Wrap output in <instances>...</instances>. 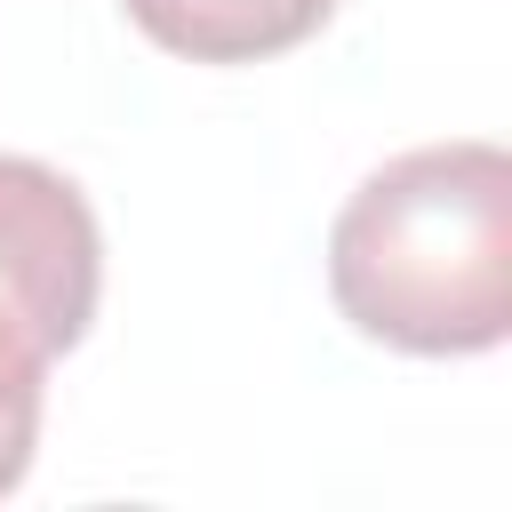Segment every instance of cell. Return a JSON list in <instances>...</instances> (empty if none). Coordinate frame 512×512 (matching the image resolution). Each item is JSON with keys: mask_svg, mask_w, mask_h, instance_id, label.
<instances>
[{"mask_svg": "<svg viewBox=\"0 0 512 512\" xmlns=\"http://www.w3.org/2000/svg\"><path fill=\"white\" fill-rule=\"evenodd\" d=\"M40 392H48V344L0 304V496L32 472V448H40Z\"/></svg>", "mask_w": 512, "mask_h": 512, "instance_id": "4", "label": "cell"}, {"mask_svg": "<svg viewBox=\"0 0 512 512\" xmlns=\"http://www.w3.org/2000/svg\"><path fill=\"white\" fill-rule=\"evenodd\" d=\"M128 24L184 56V64H264L280 48H304L336 0H120Z\"/></svg>", "mask_w": 512, "mask_h": 512, "instance_id": "3", "label": "cell"}, {"mask_svg": "<svg viewBox=\"0 0 512 512\" xmlns=\"http://www.w3.org/2000/svg\"><path fill=\"white\" fill-rule=\"evenodd\" d=\"M104 288V232L72 176L48 160L0 152V304L56 352H72L96 320Z\"/></svg>", "mask_w": 512, "mask_h": 512, "instance_id": "2", "label": "cell"}, {"mask_svg": "<svg viewBox=\"0 0 512 512\" xmlns=\"http://www.w3.org/2000/svg\"><path fill=\"white\" fill-rule=\"evenodd\" d=\"M336 312L416 360L496 352L512 328V160L504 144H416L360 176L328 232Z\"/></svg>", "mask_w": 512, "mask_h": 512, "instance_id": "1", "label": "cell"}]
</instances>
